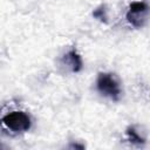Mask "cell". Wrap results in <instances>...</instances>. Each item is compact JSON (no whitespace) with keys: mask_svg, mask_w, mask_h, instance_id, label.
I'll list each match as a JSON object with an SVG mask.
<instances>
[{"mask_svg":"<svg viewBox=\"0 0 150 150\" xmlns=\"http://www.w3.org/2000/svg\"><path fill=\"white\" fill-rule=\"evenodd\" d=\"M97 90L112 101H118L122 95L120 81L111 73H100L96 80Z\"/></svg>","mask_w":150,"mask_h":150,"instance_id":"cell-1","label":"cell"},{"mask_svg":"<svg viewBox=\"0 0 150 150\" xmlns=\"http://www.w3.org/2000/svg\"><path fill=\"white\" fill-rule=\"evenodd\" d=\"M2 123L15 132L28 131L32 127V120L25 111H12L2 117Z\"/></svg>","mask_w":150,"mask_h":150,"instance_id":"cell-2","label":"cell"},{"mask_svg":"<svg viewBox=\"0 0 150 150\" xmlns=\"http://www.w3.org/2000/svg\"><path fill=\"white\" fill-rule=\"evenodd\" d=\"M62 61H63V63H66V64L70 68V70L74 71V73L80 71V70L82 69V67H83L82 59H81L80 54H79L75 49L69 50V52L63 56Z\"/></svg>","mask_w":150,"mask_h":150,"instance_id":"cell-4","label":"cell"},{"mask_svg":"<svg viewBox=\"0 0 150 150\" xmlns=\"http://www.w3.org/2000/svg\"><path fill=\"white\" fill-rule=\"evenodd\" d=\"M93 15H94L96 19H98L100 21H104V22H107L108 15H107V9H105L104 6H100L98 8H96V9L94 11Z\"/></svg>","mask_w":150,"mask_h":150,"instance_id":"cell-6","label":"cell"},{"mask_svg":"<svg viewBox=\"0 0 150 150\" xmlns=\"http://www.w3.org/2000/svg\"><path fill=\"white\" fill-rule=\"evenodd\" d=\"M127 137L128 139L132 143V144H137V145H141V144H144L145 143V138L139 135L137 132V130L134 128V127H129L127 129Z\"/></svg>","mask_w":150,"mask_h":150,"instance_id":"cell-5","label":"cell"},{"mask_svg":"<svg viewBox=\"0 0 150 150\" xmlns=\"http://www.w3.org/2000/svg\"><path fill=\"white\" fill-rule=\"evenodd\" d=\"M148 14H149L148 4L144 1H135L129 6V9L127 12V20L131 26L136 28H141L146 23Z\"/></svg>","mask_w":150,"mask_h":150,"instance_id":"cell-3","label":"cell"}]
</instances>
